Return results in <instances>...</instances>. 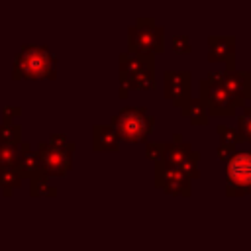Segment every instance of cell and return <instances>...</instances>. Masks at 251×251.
Segmentation results:
<instances>
[{"mask_svg":"<svg viewBox=\"0 0 251 251\" xmlns=\"http://www.w3.org/2000/svg\"><path fill=\"white\" fill-rule=\"evenodd\" d=\"M14 80H55L57 57L47 45H22L12 63Z\"/></svg>","mask_w":251,"mask_h":251,"instance_id":"1","label":"cell"},{"mask_svg":"<svg viewBox=\"0 0 251 251\" xmlns=\"http://www.w3.org/2000/svg\"><path fill=\"white\" fill-rule=\"evenodd\" d=\"M120 80L118 96L127 98L131 90H153L157 86L155 78V55H133L120 53Z\"/></svg>","mask_w":251,"mask_h":251,"instance_id":"2","label":"cell"},{"mask_svg":"<svg viewBox=\"0 0 251 251\" xmlns=\"http://www.w3.org/2000/svg\"><path fill=\"white\" fill-rule=\"evenodd\" d=\"M110 126L116 129L120 141L147 143V137L155 129V116L145 106H124L110 118Z\"/></svg>","mask_w":251,"mask_h":251,"instance_id":"3","label":"cell"},{"mask_svg":"<svg viewBox=\"0 0 251 251\" xmlns=\"http://www.w3.org/2000/svg\"><path fill=\"white\" fill-rule=\"evenodd\" d=\"M165 49V29L157 25L155 18H137L127 27V53L157 55Z\"/></svg>","mask_w":251,"mask_h":251,"instance_id":"4","label":"cell"},{"mask_svg":"<svg viewBox=\"0 0 251 251\" xmlns=\"http://www.w3.org/2000/svg\"><path fill=\"white\" fill-rule=\"evenodd\" d=\"M198 98L206 106L210 116H235L245 104L235 100L222 84L208 82L206 78L198 80Z\"/></svg>","mask_w":251,"mask_h":251,"instance_id":"5","label":"cell"},{"mask_svg":"<svg viewBox=\"0 0 251 251\" xmlns=\"http://www.w3.org/2000/svg\"><path fill=\"white\" fill-rule=\"evenodd\" d=\"M251 188V151H235L226 161V194L243 196Z\"/></svg>","mask_w":251,"mask_h":251,"instance_id":"6","label":"cell"},{"mask_svg":"<svg viewBox=\"0 0 251 251\" xmlns=\"http://www.w3.org/2000/svg\"><path fill=\"white\" fill-rule=\"evenodd\" d=\"M76 147H69V149H61V147H53L49 141H41L37 143L35 151L39 155V163H41V173L45 176H65L71 169H73V155H75Z\"/></svg>","mask_w":251,"mask_h":251,"instance_id":"7","label":"cell"},{"mask_svg":"<svg viewBox=\"0 0 251 251\" xmlns=\"http://www.w3.org/2000/svg\"><path fill=\"white\" fill-rule=\"evenodd\" d=\"M192 73L190 71H165L163 73V96L173 102L175 108L182 110L190 100Z\"/></svg>","mask_w":251,"mask_h":251,"instance_id":"8","label":"cell"},{"mask_svg":"<svg viewBox=\"0 0 251 251\" xmlns=\"http://www.w3.org/2000/svg\"><path fill=\"white\" fill-rule=\"evenodd\" d=\"M192 180H188L178 169L175 167H167L157 163L155 165V186L161 188L165 194L171 196H190L192 194Z\"/></svg>","mask_w":251,"mask_h":251,"instance_id":"9","label":"cell"},{"mask_svg":"<svg viewBox=\"0 0 251 251\" xmlns=\"http://www.w3.org/2000/svg\"><path fill=\"white\" fill-rule=\"evenodd\" d=\"M208 61L226 63V71H235V37L233 35H210L208 37Z\"/></svg>","mask_w":251,"mask_h":251,"instance_id":"10","label":"cell"},{"mask_svg":"<svg viewBox=\"0 0 251 251\" xmlns=\"http://www.w3.org/2000/svg\"><path fill=\"white\" fill-rule=\"evenodd\" d=\"M218 84L243 104L251 100V71H222V80Z\"/></svg>","mask_w":251,"mask_h":251,"instance_id":"11","label":"cell"},{"mask_svg":"<svg viewBox=\"0 0 251 251\" xmlns=\"http://www.w3.org/2000/svg\"><path fill=\"white\" fill-rule=\"evenodd\" d=\"M120 137L116 129L110 124H94L92 126V151L102 153V151H118L120 149Z\"/></svg>","mask_w":251,"mask_h":251,"instance_id":"12","label":"cell"},{"mask_svg":"<svg viewBox=\"0 0 251 251\" xmlns=\"http://www.w3.org/2000/svg\"><path fill=\"white\" fill-rule=\"evenodd\" d=\"M16 171L20 173L22 178H33L37 173H41V163H39V155L37 151L31 147L29 141H22L20 143V159L16 165Z\"/></svg>","mask_w":251,"mask_h":251,"instance_id":"13","label":"cell"},{"mask_svg":"<svg viewBox=\"0 0 251 251\" xmlns=\"http://www.w3.org/2000/svg\"><path fill=\"white\" fill-rule=\"evenodd\" d=\"M190 151H192V145H190L188 141H180V143L169 141V143H165V151H163L161 165L178 169V165L186 159V155H188Z\"/></svg>","mask_w":251,"mask_h":251,"instance_id":"14","label":"cell"},{"mask_svg":"<svg viewBox=\"0 0 251 251\" xmlns=\"http://www.w3.org/2000/svg\"><path fill=\"white\" fill-rule=\"evenodd\" d=\"M180 114H182L184 118H188V122H190L192 126H206V124L210 122V114H208L206 106L200 102V98H192V96H190V100H188L186 106L180 110Z\"/></svg>","mask_w":251,"mask_h":251,"instance_id":"15","label":"cell"},{"mask_svg":"<svg viewBox=\"0 0 251 251\" xmlns=\"http://www.w3.org/2000/svg\"><path fill=\"white\" fill-rule=\"evenodd\" d=\"M29 196L33 198H53L57 196V188L51 184L49 176L43 173H37L33 178H29Z\"/></svg>","mask_w":251,"mask_h":251,"instance_id":"16","label":"cell"},{"mask_svg":"<svg viewBox=\"0 0 251 251\" xmlns=\"http://www.w3.org/2000/svg\"><path fill=\"white\" fill-rule=\"evenodd\" d=\"M22 143V127L18 122H2L0 124V145L20 147Z\"/></svg>","mask_w":251,"mask_h":251,"instance_id":"17","label":"cell"},{"mask_svg":"<svg viewBox=\"0 0 251 251\" xmlns=\"http://www.w3.org/2000/svg\"><path fill=\"white\" fill-rule=\"evenodd\" d=\"M22 176L16 169H0V190L4 196H12L14 190L22 184Z\"/></svg>","mask_w":251,"mask_h":251,"instance_id":"18","label":"cell"},{"mask_svg":"<svg viewBox=\"0 0 251 251\" xmlns=\"http://www.w3.org/2000/svg\"><path fill=\"white\" fill-rule=\"evenodd\" d=\"M198 161H200V153L198 151H190L188 155H186V159L178 165V171L188 178V180H194V178H198L200 176V169H198Z\"/></svg>","mask_w":251,"mask_h":251,"instance_id":"19","label":"cell"},{"mask_svg":"<svg viewBox=\"0 0 251 251\" xmlns=\"http://www.w3.org/2000/svg\"><path fill=\"white\" fill-rule=\"evenodd\" d=\"M237 133L241 141L251 143V106H243L241 114H237Z\"/></svg>","mask_w":251,"mask_h":251,"instance_id":"20","label":"cell"},{"mask_svg":"<svg viewBox=\"0 0 251 251\" xmlns=\"http://www.w3.org/2000/svg\"><path fill=\"white\" fill-rule=\"evenodd\" d=\"M20 159V147L0 145V169H16Z\"/></svg>","mask_w":251,"mask_h":251,"instance_id":"21","label":"cell"},{"mask_svg":"<svg viewBox=\"0 0 251 251\" xmlns=\"http://www.w3.org/2000/svg\"><path fill=\"white\" fill-rule=\"evenodd\" d=\"M171 47L176 55H188L192 51V43L186 33H175L171 39Z\"/></svg>","mask_w":251,"mask_h":251,"instance_id":"22","label":"cell"},{"mask_svg":"<svg viewBox=\"0 0 251 251\" xmlns=\"http://www.w3.org/2000/svg\"><path fill=\"white\" fill-rule=\"evenodd\" d=\"M216 133L220 135V143H231V145H237L241 139H239V133L235 127H229L226 124H220L216 126Z\"/></svg>","mask_w":251,"mask_h":251,"instance_id":"23","label":"cell"},{"mask_svg":"<svg viewBox=\"0 0 251 251\" xmlns=\"http://www.w3.org/2000/svg\"><path fill=\"white\" fill-rule=\"evenodd\" d=\"M163 151H165V141H147L145 143V157L151 159L155 165L161 163Z\"/></svg>","mask_w":251,"mask_h":251,"instance_id":"24","label":"cell"},{"mask_svg":"<svg viewBox=\"0 0 251 251\" xmlns=\"http://www.w3.org/2000/svg\"><path fill=\"white\" fill-rule=\"evenodd\" d=\"M49 143L53 145V147H61V149H69V147H76L65 133H59V131H55V133H51L49 135Z\"/></svg>","mask_w":251,"mask_h":251,"instance_id":"25","label":"cell"},{"mask_svg":"<svg viewBox=\"0 0 251 251\" xmlns=\"http://www.w3.org/2000/svg\"><path fill=\"white\" fill-rule=\"evenodd\" d=\"M235 147H237V145H231V143H220V145L216 147V157H218L220 161H224V163H226V161H227V159L237 151Z\"/></svg>","mask_w":251,"mask_h":251,"instance_id":"26","label":"cell"},{"mask_svg":"<svg viewBox=\"0 0 251 251\" xmlns=\"http://www.w3.org/2000/svg\"><path fill=\"white\" fill-rule=\"evenodd\" d=\"M2 116H4V122H14L22 116V108L20 106H4L2 108Z\"/></svg>","mask_w":251,"mask_h":251,"instance_id":"27","label":"cell"},{"mask_svg":"<svg viewBox=\"0 0 251 251\" xmlns=\"http://www.w3.org/2000/svg\"><path fill=\"white\" fill-rule=\"evenodd\" d=\"M247 194H251V188H249V190H247Z\"/></svg>","mask_w":251,"mask_h":251,"instance_id":"28","label":"cell"}]
</instances>
